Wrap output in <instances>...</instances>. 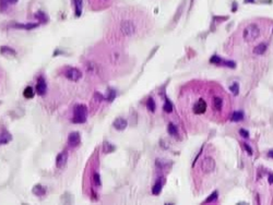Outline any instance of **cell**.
Listing matches in <instances>:
<instances>
[{"label": "cell", "instance_id": "cell-1", "mask_svg": "<svg viewBox=\"0 0 273 205\" xmlns=\"http://www.w3.org/2000/svg\"><path fill=\"white\" fill-rule=\"evenodd\" d=\"M88 118V108L84 105H76L73 109V119L76 123H84Z\"/></svg>", "mask_w": 273, "mask_h": 205}, {"label": "cell", "instance_id": "cell-2", "mask_svg": "<svg viewBox=\"0 0 273 205\" xmlns=\"http://www.w3.org/2000/svg\"><path fill=\"white\" fill-rule=\"evenodd\" d=\"M259 35H260V30H259L258 25H256V24H249L244 30L243 36H244V38L247 41H252L256 38L259 37Z\"/></svg>", "mask_w": 273, "mask_h": 205}, {"label": "cell", "instance_id": "cell-3", "mask_svg": "<svg viewBox=\"0 0 273 205\" xmlns=\"http://www.w3.org/2000/svg\"><path fill=\"white\" fill-rule=\"evenodd\" d=\"M120 31L125 36H132L136 32V24L131 20H125L120 23Z\"/></svg>", "mask_w": 273, "mask_h": 205}, {"label": "cell", "instance_id": "cell-4", "mask_svg": "<svg viewBox=\"0 0 273 205\" xmlns=\"http://www.w3.org/2000/svg\"><path fill=\"white\" fill-rule=\"evenodd\" d=\"M214 168H215V161L211 157L204 158L203 161H202V163H201V169L205 174H209V172L213 171Z\"/></svg>", "mask_w": 273, "mask_h": 205}, {"label": "cell", "instance_id": "cell-5", "mask_svg": "<svg viewBox=\"0 0 273 205\" xmlns=\"http://www.w3.org/2000/svg\"><path fill=\"white\" fill-rule=\"evenodd\" d=\"M65 75H66V78L69 79L70 81L76 82V81H79V80L81 79L82 73H81L80 70L76 69V68H69V69H67V71L65 72Z\"/></svg>", "mask_w": 273, "mask_h": 205}, {"label": "cell", "instance_id": "cell-6", "mask_svg": "<svg viewBox=\"0 0 273 205\" xmlns=\"http://www.w3.org/2000/svg\"><path fill=\"white\" fill-rule=\"evenodd\" d=\"M80 141H81V138H80L79 132H71L69 134L68 142L71 146H78L80 144Z\"/></svg>", "mask_w": 273, "mask_h": 205}, {"label": "cell", "instance_id": "cell-7", "mask_svg": "<svg viewBox=\"0 0 273 205\" xmlns=\"http://www.w3.org/2000/svg\"><path fill=\"white\" fill-rule=\"evenodd\" d=\"M46 90H47V86H46V82H45L44 78H39L37 84H36V92H37V94L43 96L46 93Z\"/></svg>", "mask_w": 273, "mask_h": 205}, {"label": "cell", "instance_id": "cell-8", "mask_svg": "<svg viewBox=\"0 0 273 205\" xmlns=\"http://www.w3.org/2000/svg\"><path fill=\"white\" fill-rule=\"evenodd\" d=\"M68 161V153L67 152H62L60 154L58 155L57 158H56V165H57L58 168H61L64 167L66 163Z\"/></svg>", "mask_w": 273, "mask_h": 205}, {"label": "cell", "instance_id": "cell-9", "mask_svg": "<svg viewBox=\"0 0 273 205\" xmlns=\"http://www.w3.org/2000/svg\"><path fill=\"white\" fill-rule=\"evenodd\" d=\"M205 109H206V103L203 99H199L194 107V111L198 115L203 114L204 111H205Z\"/></svg>", "mask_w": 273, "mask_h": 205}, {"label": "cell", "instance_id": "cell-10", "mask_svg": "<svg viewBox=\"0 0 273 205\" xmlns=\"http://www.w3.org/2000/svg\"><path fill=\"white\" fill-rule=\"evenodd\" d=\"M113 124H114L115 129L119 130V131H122V130H125L127 128L128 122H127V120L124 119V118H117V119L114 121Z\"/></svg>", "mask_w": 273, "mask_h": 205}, {"label": "cell", "instance_id": "cell-11", "mask_svg": "<svg viewBox=\"0 0 273 205\" xmlns=\"http://www.w3.org/2000/svg\"><path fill=\"white\" fill-rule=\"evenodd\" d=\"M0 53L3 55H7V56H16V53L14 49H12V48L8 47V46H2V47L0 48Z\"/></svg>", "mask_w": 273, "mask_h": 205}, {"label": "cell", "instance_id": "cell-12", "mask_svg": "<svg viewBox=\"0 0 273 205\" xmlns=\"http://www.w3.org/2000/svg\"><path fill=\"white\" fill-rule=\"evenodd\" d=\"M74 2V9H76V16H80L82 13V0H73Z\"/></svg>", "mask_w": 273, "mask_h": 205}, {"label": "cell", "instance_id": "cell-13", "mask_svg": "<svg viewBox=\"0 0 273 205\" xmlns=\"http://www.w3.org/2000/svg\"><path fill=\"white\" fill-rule=\"evenodd\" d=\"M13 26L16 27V29L32 30V29H35V27H37L38 24H36V23H30V24H14Z\"/></svg>", "mask_w": 273, "mask_h": 205}, {"label": "cell", "instance_id": "cell-14", "mask_svg": "<svg viewBox=\"0 0 273 205\" xmlns=\"http://www.w3.org/2000/svg\"><path fill=\"white\" fill-rule=\"evenodd\" d=\"M162 186H163V183L161 182V181H156L155 182V184L153 186V188H152V193L154 194V195H157V194H159L161 193V191H162Z\"/></svg>", "mask_w": 273, "mask_h": 205}, {"label": "cell", "instance_id": "cell-15", "mask_svg": "<svg viewBox=\"0 0 273 205\" xmlns=\"http://www.w3.org/2000/svg\"><path fill=\"white\" fill-rule=\"evenodd\" d=\"M267 50V45L266 44H259L257 47L254 49V53L256 55H262L264 54V51Z\"/></svg>", "mask_w": 273, "mask_h": 205}, {"label": "cell", "instance_id": "cell-16", "mask_svg": "<svg viewBox=\"0 0 273 205\" xmlns=\"http://www.w3.org/2000/svg\"><path fill=\"white\" fill-rule=\"evenodd\" d=\"M34 91H33V88L31 87V86H27V87H25V90H24V92H23V96L25 98H27V99H30V98H33L34 97Z\"/></svg>", "mask_w": 273, "mask_h": 205}, {"label": "cell", "instance_id": "cell-17", "mask_svg": "<svg viewBox=\"0 0 273 205\" xmlns=\"http://www.w3.org/2000/svg\"><path fill=\"white\" fill-rule=\"evenodd\" d=\"M243 118H244V114L241 111H235L231 119L233 121H240V120H243Z\"/></svg>", "mask_w": 273, "mask_h": 205}, {"label": "cell", "instance_id": "cell-18", "mask_svg": "<svg viewBox=\"0 0 273 205\" xmlns=\"http://www.w3.org/2000/svg\"><path fill=\"white\" fill-rule=\"evenodd\" d=\"M11 140V136L8 134V133H3V134H0V144H6Z\"/></svg>", "mask_w": 273, "mask_h": 205}, {"label": "cell", "instance_id": "cell-19", "mask_svg": "<svg viewBox=\"0 0 273 205\" xmlns=\"http://www.w3.org/2000/svg\"><path fill=\"white\" fill-rule=\"evenodd\" d=\"M146 107L149 108V110L151 111H155V108H156V105H155V101L153 98H150L148 103H146Z\"/></svg>", "mask_w": 273, "mask_h": 205}, {"label": "cell", "instance_id": "cell-20", "mask_svg": "<svg viewBox=\"0 0 273 205\" xmlns=\"http://www.w3.org/2000/svg\"><path fill=\"white\" fill-rule=\"evenodd\" d=\"M167 130H168V133L171 134V135H173V136L177 135V129H176V127H175L173 123H169Z\"/></svg>", "mask_w": 273, "mask_h": 205}, {"label": "cell", "instance_id": "cell-21", "mask_svg": "<svg viewBox=\"0 0 273 205\" xmlns=\"http://www.w3.org/2000/svg\"><path fill=\"white\" fill-rule=\"evenodd\" d=\"M44 192H45V190L43 189V186H35L34 189H33V193L37 194V195H43Z\"/></svg>", "mask_w": 273, "mask_h": 205}, {"label": "cell", "instance_id": "cell-22", "mask_svg": "<svg viewBox=\"0 0 273 205\" xmlns=\"http://www.w3.org/2000/svg\"><path fill=\"white\" fill-rule=\"evenodd\" d=\"M222 105H223L222 98H220V97H215V98H214V107H215V109L220 110V109L222 108Z\"/></svg>", "mask_w": 273, "mask_h": 205}, {"label": "cell", "instance_id": "cell-23", "mask_svg": "<svg viewBox=\"0 0 273 205\" xmlns=\"http://www.w3.org/2000/svg\"><path fill=\"white\" fill-rule=\"evenodd\" d=\"M163 108H164V110H165L166 112H171V110H173V105H171V103L168 101V99H166Z\"/></svg>", "mask_w": 273, "mask_h": 205}, {"label": "cell", "instance_id": "cell-24", "mask_svg": "<svg viewBox=\"0 0 273 205\" xmlns=\"http://www.w3.org/2000/svg\"><path fill=\"white\" fill-rule=\"evenodd\" d=\"M229 90L232 91V93L234 95H237L238 94V92H239V86H238V83H233L232 85L229 86Z\"/></svg>", "mask_w": 273, "mask_h": 205}, {"label": "cell", "instance_id": "cell-25", "mask_svg": "<svg viewBox=\"0 0 273 205\" xmlns=\"http://www.w3.org/2000/svg\"><path fill=\"white\" fill-rule=\"evenodd\" d=\"M216 200H217V192L216 191H214V192L211 194V195L208 198V199L205 200V203H210V202H215Z\"/></svg>", "mask_w": 273, "mask_h": 205}, {"label": "cell", "instance_id": "cell-26", "mask_svg": "<svg viewBox=\"0 0 273 205\" xmlns=\"http://www.w3.org/2000/svg\"><path fill=\"white\" fill-rule=\"evenodd\" d=\"M210 62L212 63H215V64H220V63H223L224 61H223L221 58L219 57V56H216V55H214V56H212V58L210 59Z\"/></svg>", "mask_w": 273, "mask_h": 205}, {"label": "cell", "instance_id": "cell-27", "mask_svg": "<svg viewBox=\"0 0 273 205\" xmlns=\"http://www.w3.org/2000/svg\"><path fill=\"white\" fill-rule=\"evenodd\" d=\"M36 18H37L38 20H41L42 22H46V20H47V18H46V16H45L44 12H42V11H39V12L36 13Z\"/></svg>", "mask_w": 273, "mask_h": 205}, {"label": "cell", "instance_id": "cell-28", "mask_svg": "<svg viewBox=\"0 0 273 205\" xmlns=\"http://www.w3.org/2000/svg\"><path fill=\"white\" fill-rule=\"evenodd\" d=\"M18 0H1V4H3V9L6 8V6L8 4H13V3H16Z\"/></svg>", "mask_w": 273, "mask_h": 205}, {"label": "cell", "instance_id": "cell-29", "mask_svg": "<svg viewBox=\"0 0 273 205\" xmlns=\"http://www.w3.org/2000/svg\"><path fill=\"white\" fill-rule=\"evenodd\" d=\"M239 133H240V135L243 136V138H248V136H249V133H248V131H246L245 129H240V130H239Z\"/></svg>", "mask_w": 273, "mask_h": 205}, {"label": "cell", "instance_id": "cell-30", "mask_svg": "<svg viewBox=\"0 0 273 205\" xmlns=\"http://www.w3.org/2000/svg\"><path fill=\"white\" fill-rule=\"evenodd\" d=\"M109 93H111V95L108 96V101H113V99L115 98V96H116V92L113 91V90H111V91H109Z\"/></svg>", "mask_w": 273, "mask_h": 205}, {"label": "cell", "instance_id": "cell-31", "mask_svg": "<svg viewBox=\"0 0 273 205\" xmlns=\"http://www.w3.org/2000/svg\"><path fill=\"white\" fill-rule=\"evenodd\" d=\"M224 63H225V66L227 67H231V68H235L236 64L234 61H224Z\"/></svg>", "mask_w": 273, "mask_h": 205}, {"label": "cell", "instance_id": "cell-32", "mask_svg": "<svg viewBox=\"0 0 273 205\" xmlns=\"http://www.w3.org/2000/svg\"><path fill=\"white\" fill-rule=\"evenodd\" d=\"M94 180H95V183L97 186H101V180H99V176L97 174L94 175Z\"/></svg>", "mask_w": 273, "mask_h": 205}, {"label": "cell", "instance_id": "cell-33", "mask_svg": "<svg viewBox=\"0 0 273 205\" xmlns=\"http://www.w3.org/2000/svg\"><path fill=\"white\" fill-rule=\"evenodd\" d=\"M245 148H246V151H248V154L251 155L252 154V149H251V147L249 145H247V144H245Z\"/></svg>", "mask_w": 273, "mask_h": 205}, {"label": "cell", "instance_id": "cell-34", "mask_svg": "<svg viewBox=\"0 0 273 205\" xmlns=\"http://www.w3.org/2000/svg\"><path fill=\"white\" fill-rule=\"evenodd\" d=\"M269 182H270V184H273V175L269 176Z\"/></svg>", "mask_w": 273, "mask_h": 205}, {"label": "cell", "instance_id": "cell-35", "mask_svg": "<svg viewBox=\"0 0 273 205\" xmlns=\"http://www.w3.org/2000/svg\"><path fill=\"white\" fill-rule=\"evenodd\" d=\"M268 156H269V157H271V158H273V151L269 152V153H268Z\"/></svg>", "mask_w": 273, "mask_h": 205}, {"label": "cell", "instance_id": "cell-36", "mask_svg": "<svg viewBox=\"0 0 273 205\" xmlns=\"http://www.w3.org/2000/svg\"><path fill=\"white\" fill-rule=\"evenodd\" d=\"M245 2H254V0H245Z\"/></svg>", "mask_w": 273, "mask_h": 205}]
</instances>
